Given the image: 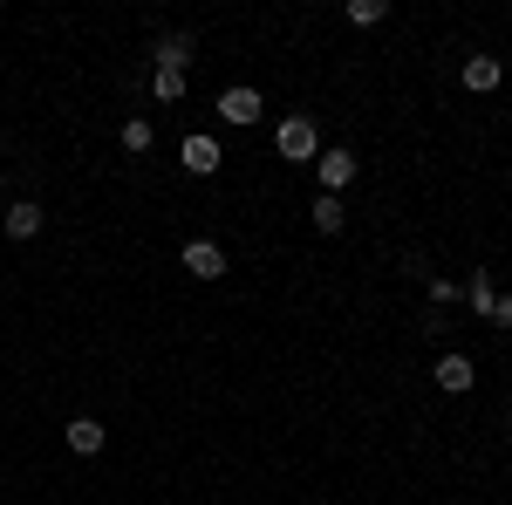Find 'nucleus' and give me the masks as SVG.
I'll list each match as a JSON object with an SVG mask.
<instances>
[{
	"instance_id": "1",
	"label": "nucleus",
	"mask_w": 512,
	"mask_h": 505,
	"mask_svg": "<svg viewBox=\"0 0 512 505\" xmlns=\"http://www.w3.org/2000/svg\"><path fill=\"white\" fill-rule=\"evenodd\" d=\"M274 151H280V157H294V164L321 157V130H315V117H287V123L274 130Z\"/></svg>"
},
{
	"instance_id": "2",
	"label": "nucleus",
	"mask_w": 512,
	"mask_h": 505,
	"mask_svg": "<svg viewBox=\"0 0 512 505\" xmlns=\"http://www.w3.org/2000/svg\"><path fill=\"white\" fill-rule=\"evenodd\" d=\"M315 171H321V192L335 198V192H342V185L355 178V151H342V144H328V151L315 157Z\"/></svg>"
},
{
	"instance_id": "3",
	"label": "nucleus",
	"mask_w": 512,
	"mask_h": 505,
	"mask_svg": "<svg viewBox=\"0 0 512 505\" xmlns=\"http://www.w3.org/2000/svg\"><path fill=\"white\" fill-rule=\"evenodd\" d=\"M472 383H478L472 355H437V389H444V396H465Z\"/></svg>"
},
{
	"instance_id": "4",
	"label": "nucleus",
	"mask_w": 512,
	"mask_h": 505,
	"mask_svg": "<svg viewBox=\"0 0 512 505\" xmlns=\"http://www.w3.org/2000/svg\"><path fill=\"white\" fill-rule=\"evenodd\" d=\"M499 82H506V62H499V55H472V62H465V89H472V96H492Z\"/></svg>"
},
{
	"instance_id": "5",
	"label": "nucleus",
	"mask_w": 512,
	"mask_h": 505,
	"mask_svg": "<svg viewBox=\"0 0 512 505\" xmlns=\"http://www.w3.org/2000/svg\"><path fill=\"white\" fill-rule=\"evenodd\" d=\"M178 157H185V171H192V178H212V171H219V144H212L205 130H198V137H185V144H178Z\"/></svg>"
},
{
	"instance_id": "6",
	"label": "nucleus",
	"mask_w": 512,
	"mask_h": 505,
	"mask_svg": "<svg viewBox=\"0 0 512 505\" xmlns=\"http://www.w3.org/2000/svg\"><path fill=\"white\" fill-rule=\"evenodd\" d=\"M219 117L233 123V130L260 123V96H253V89H226V96H219Z\"/></svg>"
},
{
	"instance_id": "7",
	"label": "nucleus",
	"mask_w": 512,
	"mask_h": 505,
	"mask_svg": "<svg viewBox=\"0 0 512 505\" xmlns=\"http://www.w3.org/2000/svg\"><path fill=\"white\" fill-rule=\"evenodd\" d=\"M185 273H198V280H219V273H226V253H219L212 239H192V246H185Z\"/></svg>"
},
{
	"instance_id": "8",
	"label": "nucleus",
	"mask_w": 512,
	"mask_h": 505,
	"mask_svg": "<svg viewBox=\"0 0 512 505\" xmlns=\"http://www.w3.org/2000/svg\"><path fill=\"white\" fill-rule=\"evenodd\" d=\"M0 226H7V239H35L41 233V205H35V198H14Z\"/></svg>"
},
{
	"instance_id": "9",
	"label": "nucleus",
	"mask_w": 512,
	"mask_h": 505,
	"mask_svg": "<svg viewBox=\"0 0 512 505\" xmlns=\"http://www.w3.org/2000/svg\"><path fill=\"white\" fill-rule=\"evenodd\" d=\"M103 444H110V430L96 424V417H76V424H69V451H76V458H96Z\"/></svg>"
},
{
	"instance_id": "10",
	"label": "nucleus",
	"mask_w": 512,
	"mask_h": 505,
	"mask_svg": "<svg viewBox=\"0 0 512 505\" xmlns=\"http://www.w3.org/2000/svg\"><path fill=\"white\" fill-rule=\"evenodd\" d=\"M465 301H472V314H485V321H492V308H499V294H492V273H472V280H465Z\"/></svg>"
},
{
	"instance_id": "11",
	"label": "nucleus",
	"mask_w": 512,
	"mask_h": 505,
	"mask_svg": "<svg viewBox=\"0 0 512 505\" xmlns=\"http://www.w3.org/2000/svg\"><path fill=\"white\" fill-rule=\"evenodd\" d=\"M151 144H158V130H151V117H130V123H123V151H130V157H144Z\"/></svg>"
},
{
	"instance_id": "12",
	"label": "nucleus",
	"mask_w": 512,
	"mask_h": 505,
	"mask_svg": "<svg viewBox=\"0 0 512 505\" xmlns=\"http://www.w3.org/2000/svg\"><path fill=\"white\" fill-rule=\"evenodd\" d=\"M151 96H158V103H185V69H158V76H151Z\"/></svg>"
},
{
	"instance_id": "13",
	"label": "nucleus",
	"mask_w": 512,
	"mask_h": 505,
	"mask_svg": "<svg viewBox=\"0 0 512 505\" xmlns=\"http://www.w3.org/2000/svg\"><path fill=\"white\" fill-rule=\"evenodd\" d=\"M315 226H321V233H342V226H349V212H342V198H328V192L315 198Z\"/></svg>"
},
{
	"instance_id": "14",
	"label": "nucleus",
	"mask_w": 512,
	"mask_h": 505,
	"mask_svg": "<svg viewBox=\"0 0 512 505\" xmlns=\"http://www.w3.org/2000/svg\"><path fill=\"white\" fill-rule=\"evenodd\" d=\"M185 62H192V41H185V35H164L158 41V69H185Z\"/></svg>"
},
{
	"instance_id": "15",
	"label": "nucleus",
	"mask_w": 512,
	"mask_h": 505,
	"mask_svg": "<svg viewBox=\"0 0 512 505\" xmlns=\"http://www.w3.org/2000/svg\"><path fill=\"white\" fill-rule=\"evenodd\" d=\"M383 14H390V7H383V0H349V21H355V28H376V21H383Z\"/></svg>"
},
{
	"instance_id": "16",
	"label": "nucleus",
	"mask_w": 512,
	"mask_h": 505,
	"mask_svg": "<svg viewBox=\"0 0 512 505\" xmlns=\"http://www.w3.org/2000/svg\"><path fill=\"white\" fill-rule=\"evenodd\" d=\"M431 301H437V308H451V301H465V287H451V280H431Z\"/></svg>"
},
{
	"instance_id": "17",
	"label": "nucleus",
	"mask_w": 512,
	"mask_h": 505,
	"mask_svg": "<svg viewBox=\"0 0 512 505\" xmlns=\"http://www.w3.org/2000/svg\"><path fill=\"white\" fill-rule=\"evenodd\" d=\"M492 321H499V328H512V294H499V308H492Z\"/></svg>"
}]
</instances>
